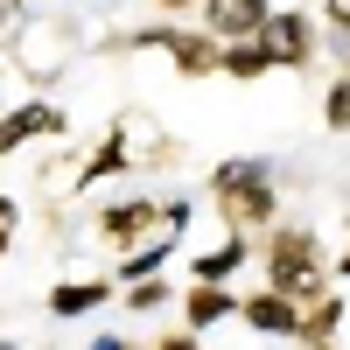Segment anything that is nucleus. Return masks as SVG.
<instances>
[{
	"mask_svg": "<svg viewBox=\"0 0 350 350\" xmlns=\"http://www.w3.org/2000/svg\"><path fill=\"white\" fill-rule=\"evenodd\" d=\"M211 196H217V211H224L231 231H252V224L273 217V175L259 161H224L211 175Z\"/></svg>",
	"mask_w": 350,
	"mask_h": 350,
	"instance_id": "obj_1",
	"label": "nucleus"
},
{
	"mask_svg": "<svg viewBox=\"0 0 350 350\" xmlns=\"http://www.w3.org/2000/svg\"><path fill=\"white\" fill-rule=\"evenodd\" d=\"M267 267H273V287H287L295 301L323 295V245H315V231H280L273 252H267Z\"/></svg>",
	"mask_w": 350,
	"mask_h": 350,
	"instance_id": "obj_2",
	"label": "nucleus"
},
{
	"mask_svg": "<svg viewBox=\"0 0 350 350\" xmlns=\"http://www.w3.org/2000/svg\"><path fill=\"white\" fill-rule=\"evenodd\" d=\"M273 21V0H203V28L217 42H239V36H259Z\"/></svg>",
	"mask_w": 350,
	"mask_h": 350,
	"instance_id": "obj_3",
	"label": "nucleus"
},
{
	"mask_svg": "<svg viewBox=\"0 0 350 350\" xmlns=\"http://www.w3.org/2000/svg\"><path fill=\"white\" fill-rule=\"evenodd\" d=\"M301 308H308V301H295L287 287H267V295L239 301V315H245L252 329H267V336H301Z\"/></svg>",
	"mask_w": 350,
	"mask_h": 350,
	"instance_id": "obj_4",
	"label": "nucleus"
},
{
	"mask_svg": "<svg viewBox=\"0 0 350 350\" xmlns=\"http://www.w3.org/2000/svg\"><path fill=\"white\" fill-rule=\"evenodd\" d=\"M64 120L42 105V98H28V105H14V112H0V154H21L36 133H56Z\"/></svg>",
	"mask_w": 350,
	"mask_h": 350,
	"instance_id": "obj_5",
	"label": "nucleus"
},
{
	"mask_svg": "<svg viewBox=\"0 0 350 350\" xmlns=\"http://www.w3.org/2000/svg\"><path fill=\"white\" fill-rule=\"evenodd\" d=\"M105 301H112L105 280H64V287H49V315H56V323H77V315H92Z\"/></svg>",
	"mask_w": 350,
	"mask_h": 350,
	"instance_id": "obj_6",
	"label": "nucleus"
},
{
	"mask_svg": "<svg viewBox=\"0 0 350 350\" xmlns=\"http://www.w3.org/2000/svg\"><path fill=\"white\" fill-rule=\"evenodd\" d=\"M259 36H267L273 64H308V49H315V36H308V21H301V14H273Z\"/></svg>",
	"mask_w": 350,
	"mask_h": 350,
	"instance_id": "obj_7",
	"label": "nucleus"
},
{
	"mask_svg": "<svg viewBox=\"0 0 350 350\" xmlns=\"http://www.w3.org/2000/svg\"><path fill=\"white\" fill-rule=\"evenodd\" d=\"M239 267H245V231H231L217 252H196V259H189L196 280H224V273H239Z\"/></svg>",
	"mask_w": 350,
	"mask_h": 350,
	"instance_id": "obj_8",
	"label": "nucleus"
},
{
	"mask_svg": "<svg viewBox=\"0 0 350 350\" xmlns=\"http://www.w3.org/2000/svg\"><path fill=\"white\" fill-rule=\"evenodd\" d=\"M231 308H239V301H231V295H224L217 280H196V287H189V323H196V329H211V323H224Z\"/></svg>",
	"mask_w": 350,
	"mask_h": 350,
	"instance_id": "obj_9",
	"label": "nucleus"
},
{
	"mask_svg": "<svg viewBox=\"0 0 350 350\" xmlns=\"http://www.w3.org/2000/svg\"><path fill=\"white\" fill-rule=\"evenodd\" d=\"M224 70L231 77H259V70H273V49H267V36H239L224 49Z\"/></svg>",
	"mask_w": 350,
	"mask_h": 350,
	"instance_id": "obj_10",
	"label": "nucleus"
},
{
	"mask_svg": "<svg viewBox=\"0 0 350 350\" xmlns=\"http://www.w3.org/2000/svg\"><path fill=\"white\" fill-rule=\"evenodd\" d=\"M336 329H343V301H308V308H301V336L323 343V336H336Z\"/></svg>",
	"mask_w": 350,
	"mask_h": 350,
	"instance_id": "obj_11",
	"label": "nucleus"
},
{
	"mask_svg": "<svg viewBox=\"0 0 350 350\" xmlns=\"http://www.w3.org/2000/svg\"><path fill=\"white\" fill-rule=\"evenodd\" d=\"M120 168H126V133H112L105 148L84 161V183H98V175H120Z\"/></svg>",
	"mask_w": 350,
	"mask_h": 350,
	"instance_id": "obj_12",
	"label": "nucleus"
},
{
	"mask_svg": "<svg viewBox=\"0 0 350 350\" xmlns=\"http://www.w3.org/2000/svg\"><path fill=\"white\" fill-rule=\"evenodd\" d=\"M323 120H329L336 133H350V77H343V84H329V98H323Z\"/></svg>",
	"mask_w": 350,
	"mask_h": 350,
	"instance_id": "obj_13",
	"label": "nucleus"
},
{
	"mask_svg": "<svg viewBox=\"0 0 350 350\" xmlns=\"http://www.w3.org/2000/svg\"><path fill=\"white\" fill-rule=\"evenodd\" d=\"M161 8H168V14H175V8H196V0H161Z\"/></svg>",
	"mask_w": 350,
	"mask_h": 350,
	"instance_id": "obj_14",
	"label": "nucleus"
},
{
	"mask_svg": "<svg viewBox=\"0 0 350 350\" xmlns=\"http://www.w3.org/2000/svg\"><path fill=\"white\" fill-rule=\"evenodd\" d=\"M343 280H350V252H343Z\"/></svg>",
	"mask_w": 350,
	"mask_h": 350,
	"instance_id": "obj_15",
	"label": "nucleus"
},
{
	"mask_svg": "<svg viewBox=\"0 0 350 350\" xmlns=\"http://www.w3.org/2000/svg\"><path fill=\"white\" fill-rule=\"evenodd\" d=\"M0 98H8V92H0Z\"/></svg>",
	"mask_w": 350,
	"mask_h": 350,
	"instance_id": "obj_16",
	"label": "nucleus"
}]
</instances>
